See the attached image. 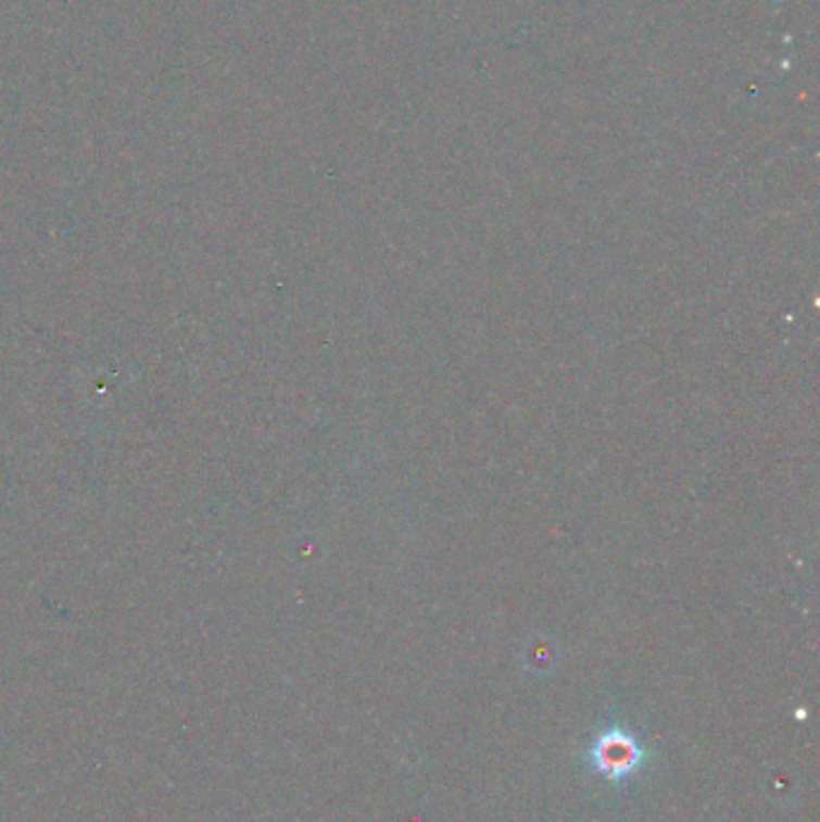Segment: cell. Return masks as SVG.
<instances>
[{"label": "cell", "mask_w": 820, "mask_h": 822, "mask_svg": "<svg viewBox=\"0 0 820 822\" xmlns=\"http://www.w3.org/2000/svg\"><path fill=\"white\" fill-rule=\"evenodd\" d=\"M655 760V753L645 746L631 726L609 719L594 731L590 743L580 753V762L588 774L600 776L602 782L623 789L628 782L643 772Z\"/></svg>", "instance_id": "cell-1"}]
</instances>
